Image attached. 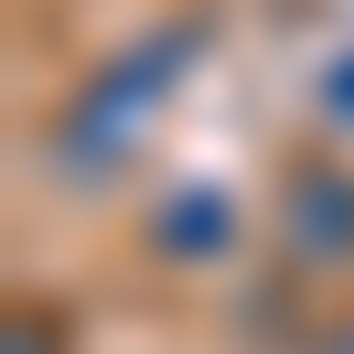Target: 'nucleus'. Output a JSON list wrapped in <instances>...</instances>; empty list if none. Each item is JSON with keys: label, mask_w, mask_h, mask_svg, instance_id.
<instances>
[{"label": "nucleus", "mask_w": 354, "mask_h": 354, "mask_svg": "<svg viewBox=\"0 0 354 354\" xmlns=\"http://www.w3.org/2000/svg\"><path fill=\"white\" fill-rule=\"evenodd\" d=\"M279 236H290V258H311V268H354V172H344V161L290 172Z\"/></svg>", "instance_id": "obj_1"}, {"label": "nucleus", "mask_w": 354, "mask_h": 354, "mask_svg": "<svg viewBox=\"0 0 354 354\" xmlns=\"http://www.w3.org/2000/svg\"><path fill=\"white\" fill-rule=\"evenodd\" d=\"M225 236H236V215H225L215 194H172V204L151 215V247H161L172 268H204V258H225Z\"/></svg>", "instance_id": "obj_2"}, {"label": "nucleus", "mask_w": 354, "mask_h": 354, "mask_svg": "<svg viewBox=\"0 0 354 354\" xmlns=\"http://www.w3.org/2000/svg\"><path fill=\"white\" fill-rule=\"evenodd\" d=\"M0 354H65V322L54 311H11V344Z\"/></svg>", "instance_id": "obj_3"}, {"label": "nucleus", "mask_w": 354, "mask_h": 354, "mask_svg": "<svg viewBox=\"0 0 354 354\" xmlns=\"http://www.w3.org/2000/svg\"><path fill=\"white\" fill-rule=\"evenodd\" d=\"M322 118H333V129H354V54L322 75Z\"/></svg>", "instance_id": "obj_4"}]
</instances>
